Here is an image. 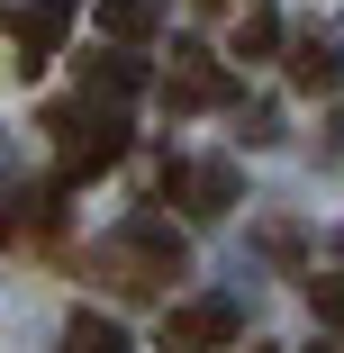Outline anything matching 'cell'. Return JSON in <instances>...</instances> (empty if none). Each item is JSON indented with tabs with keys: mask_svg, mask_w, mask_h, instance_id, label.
<instances>
[{
	"mask_svg": "<svg viewBox=\"0 0 344 353\" xmlns=\"http://www.w3.org/2000/svg\"><path fill=\"white\" fill-rule=\"evenodd\" d=\"M100 272H109V290L145 299V290H163V281L181 272V236H172L163 218H127V227L100 245Z\"/></svg>",
	"mask_w": 344,
	"mask_h": 353,
	"instance_id": "cell-1",
	"label": "cell"
},
{
	"mask_svg": "<svg viewBox=\"0 0 344 353\" xmlns=\"http://www.w3.org/2000/svg\"><path fill=\"white\" fill-rule=\"evenodd\" d=\"M45 127L63 136V181H91V172H109V163L127 154V127H118L109 109H100V118H91V109H54Z\"/></svg>",
	"mask_w": 344,
	"mask_h": 353,
	"instance_id": "cell-2",
	"label": "cell"
},
{
	"mask_svg": "<svg viewBox=\"0 0 344 353\" xmlns=\"http://www.w3.org/2000/svg\"><path fill=\"white\" fill-rule=\"evenodd\" d=\"M82 19V0H10L0 10V28L19 37V73H45V54L63 46V28Z\"/></svg>",
	"mask_w": 344,
	"mask_h": 353,
	"instance_id": "cell-3",
	"label": "cell"
},
{
	"mask_svg": "<svg viewBox=\"0 0 344 353\" xmlns=\"http://www.w3.org/2000/svg\"><path fill=\"white\" fill-rule=\"evenodd\" d=\"M236 335V308L227 299H181V308H163V353H218Z\"/></svg>",
	"mask_w": 344,
	"mask_h": 353,
	"instance_id": "cell-4",
	"label": "cell"
},
{
	"mask_svg": "<svg viewBox=\"0 0 344 353\" xmlns=\"http://www.w3.org/2000/svg\"><path fill=\"white\" fill-rule=\"evenodd\" d=\"M163 100L172 109H218V100H236V82L218 73L199 46H172V73H163Z\"/></svg>",
	"mask_w": 344,
	"mask_h": 353,
	"instance_id": "cell-5",
	"label": "cell"
},
{
	"mask_svg": "<svg viewBox=\"0 0 344 353\" xmlns=\"http://www.w3.org/2000/svg\"><path fill=\"white\" fill-rule=\"evenodd\" d=\"M163 190H172V199H190L199 218H227L245 181H236V163H163Z\"/></svg>",
	"mask_w": 344,
	"mask_h": 353,
	"instance_id": "cell-6",
	"label": "cell"
},
{
	"mask_svg": "<svg viewBox=\"0 0 344 353\" xmlns=\"http://www.w3.org/2000/svg\"><path fill=\"white\" fill-rule=\"evenodd\" d=\"M100 28H109L118 46H145V37L163 28V0H100Z\"/></svg>",
	"mask_w": 344,
	"mask_h": 353,
	"instance_id": "cell-7",
	"label": "cell"
},
{
	"mask_svg": "<svg viewBox=\"0 0 344 353\" xmlns=\"http://www.w3.org/2000/svg\"><path fill=\"white\" fill-rule=\"evenodd\" d=\"M63 353H127V326H118V317H91V308H82L73 326H63Z\"/></svg>",
	"mask_w": 344,
	"mask_h": 353,
	"instance_id": "cell-8",
	"label": "cell"
},
{
	"mask_svg": "<svg viewBox=\"0 0 344 353\" xmlns=\"http://www.w3.org/2000/svg\"><path fill=\"white\" fill-rule=\"evenodd\" d=\"M272 46H281V19H272V10H245L236 19V63H263Z\"/></svg>",
	"mask_w": 344,
	"mask_h": 353,
	"instance_id": "cell-9",
	"label": "cell"
},
{
	"mask_svg": "<svg viewBox=\"0 0 344 353\" xmlns=\"http://www.w3.org/2000/svg\"><path fill=\"white\" fill-rule=\"evenodd\" d=\"M290 82H299V91H326V82H335V46H299V54H290Z\"/></svg>",
	"mask_w": 344,
	"mask_h": 353,
	"instance_id": "cell-10",
	"label": "cell"
},
{
	"mask_svg": "<svg viewBox=\"0 0 344 353\" xmlns=\"http://www.w3.org/2000/svg\"><path fill=\"white\" fill-rule=\"evenodd\" d=\"M91 73H100L109 91H145V63H136V54H100V63H91Z\"/></svg>",
	"mask_w": 344,
	"mask_h": 353,
	"instance_id": "cell-11",
	"label": "cell"
},
{
	"mask_svg": "<svg viewBox=\"0 0 344 353\" xmlns=\"http://www.w3.org/2000/svg\"><path fill=\"white\" fill-rule=\"evenodd\" d=\"M308 299H317L326 326H344V281H308Z\"/></svg>",
	"mask_w": 344,
	"mask_h": 353,
	"instance_id": "cell-12",
	"label": "cell"
},
{
	"mask_svg": "<svg viewBox=\"0 0 344 353\" xmlns=\"http://www.w3.org/2000/svg\"><path fill=\"white\" fill-rule=\"evenodd\" d=\"M317 353H344V335H326V344H317Z\"/></svg>",
	"mask_w": 344,
	"mask_h": 353,
	"instance_id": "cell-13",
	"label": "cell"
}]
</instances>
